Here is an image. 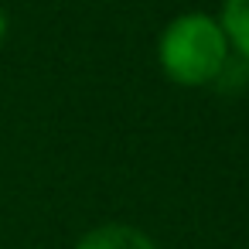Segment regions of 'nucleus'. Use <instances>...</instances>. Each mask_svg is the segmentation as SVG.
Instances as JSON below:
<instances>
[{
  "label": "nucleus",
  "mask_w": 249,
  "mask_h": 249,
  "mask_svg": "<svg viewBox=\"0 0 249 249\" xmlns=\"http://www.w3.org/2000/svg\"><path fill=\"white\" fill-rule=\"evenodd\" d=\"M7 35H11V18H7V11H4V7H0V48H4Z\"/></svg>",
  "instance_id": "obj_4"
},
{
  "label": "nucleus",
  "mask_w": 249,
  "mask_h": 249,
  "mask_svg": "<svg viewBox=\"0 0 249 249\" xmlns=\"http://www.w3.org/2000/svg\"><path fill=\"white\" fill-rule=\"evenodd\" d=\"M229 62H232L229 38L218 18L212 14H201V11L178 14L164 24L157 38V65L164 79H171L174 86H184V89L215 86L229 69Z\"/></svg>",
  "instance_id": "obj_1"
},
{
  "label": "nucleus",
  "mask_w": 249,
  "mask_h": 249,
  "mask_svg": "<svg viewBox=\"0 0 249 249\" xmlns=\"http://www.w3.org/2000/svg\"><path fill=\"white\" fill-rule=\"evenodd\" d=\"M75 249H157V242L137 225L103 222V225H92L89 232H82Z\"/></svg>",
  "instance_id": "obj_2"
},
{
  "label": "nucleus",
  "mask_w": 249,
  "mask_h": 249,
  "mask_svg": "<svg viewBox=\"0 0 249 249\" xmlns=\"http://www.w3.org/2000/svg\"><path fill=\"white\" fill-rule=\"evenodd\" d=\"M218 24H222V31L229 38L232 55L249 62V0H222Z\"/></svg>",
  "instance_id": "obj_3"
}]
</instances>
